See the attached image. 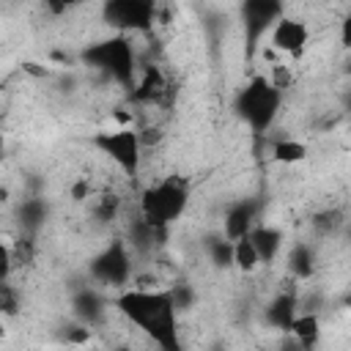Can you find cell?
Returning <instances> with one entry per match:
<instances>
[{
    "mask_svg": "<svg viewBox=\"0 0 351 351\" xmlns=\"http://www.w3.org/2000/svg\"><path fill=\"white\" fill-rule=\"evenodd\" d=\"M296 307H299V302H296L293 293H280V296L266 307V324L274 326V329H285V332H288L291 324H293V318L299 315Z\"/></svg>",
    "mask_w": 351,
    "mask_h": 351,
    "instance_id": "12",
    "label": "cell"
},
{
    "mask_svg": "<svg viewBox=\"0 0 351 351\" xmlns=\"http://www.w3.org/2000/svg\"><path fill=\"white\" fill-rule=\"evenodd\" d=\"M3 307H5V313H14L16 310V302H14V293H11V285L8 282L3 285Z\"/></svg>",
    "mask_w": 351,
    "mask_h": 351,
    "instance_id": "23",
    "label": "cell"
},
{
    "mask_svg": "<svg viewBox=\"0 0 351 351\" xmlns=\"http://www.w3.org/2000/svg\"><path fill=\"white\" fill-rule=\"evenodd\" d=\"M162 90H165V80H162V74H159L154 66H148L145 74H143V80L134 85L132 96H134L137 101H154Z\"/></svg>",
    "mask_w": 351,
    "mask_h": 351,
    "instance_id": "16",
    "label": "cell"
},
{
    "mask_svg": "<svg viewBox=\"0 0 351 351\" xmlns=\"http://www.w3.org/2000/svg\"><path fill=\"white\" fill-rule=\"evenodd\" d=\"M85 351H99V348H85Z\"/></svg>",
    "mask_w": 351,
    "mask_h": 351,
    "instance_id": "27",
    "label": "cell"
},
{
    "mask_svg": "<svg viewBox=\"0 0 351 351\" xmlns=\"http://www.w3.org/2000/svg\"><path fill=\"white\" fill-rule=\"evenodd\" d=\"M82 60L99 71H104L110 80H115L118 85L134 90L137 80H134V49L129 44L126 36H110L93 47H88L82 52Z\"/></svg>",
    "mask_w": 351,
    "mask_h": 351,
    "instance_id": "4",
    "label": "cell"
},
{
    "mask_svg": "<svg viewBox=\"0 0 351 351\" xmlns=\"http://www.w3.org/2000/svg\"><path fill=\"white\" fill-rule=\"evenodd\" d=\"M90 274L93 280H99L101 285H112V288H123L132 277V258L126 252L123 241H112L110 247H104L93 261H90Z\"/></svg>",
    "mask_w": 351,
    "mask_h": 351,
    "instance_id": "8",
    "label": "cell"
},
{
    "mask_svg": "<svg viewBox=\"0 0 351 351\" xmlns=\"http://www.w3.org/2000/svg\"><path fill=\"white\" fill-rule=\"evenodd\" d=\"M85 192H88V181H80V184L71 189V197H74V200H82V197H85Z\"/></svg>",
    "mask_w": 351,
    "mask_h": 351,
    "instance_id": "25",
    "label": "cell"
},
{
    "mask_svg": "<svg viewBox=\"0 0 351 351\" xmlns=\"http://www.w3.org/2000/svg\"><path fill=\"white\" fill-rule=\"evenodd\" d=\"M348 74H351V60H348Z\"/></svg>",
    "mask_w": 351,
    "mask_h": 351,
    "instance_id": "28",
    "label": "cell"
},
{
    "mask_svg": "<svg viewBox=\"0 0 351 351\" xmlns=\"http://www.w3.org/2000/svg\"><path fill=\"white\" fill-rule=\"evenodd\" d=\"M343 304H346V307H351V293H348V296L343 299Z\"/></svg>",
    "mask_w": 351,
    "mask_h": 351,
    "instance_id": "26",
    "label": "cell"
},
{
    "mask_svg": "<svg viewBox=\"0 0 351 351\" xmlns=\"http://www.w3.org/2000/svg\"><path fill=\"white\" fill-rule=\"evenodd\" d=\"M206 250L211 255V261L217 266H230L233 263V241H228L225 236H214L206 241Z\"/></svg>",
    "mask_w": 351,
    "mask_h": 351,
    "instance_id": "18",
    "label": "cell"
},
{
    "mask_svg": "<svg viewBox=\"0 0 351 351\" xmlns=\"http://www.w3.org/2000/svg\"><path fill=\"white\" fill-rule=\"evenodd\" d=\"M288 332H291V337L299 340L307 351H313L315 343H318V337H321V321H318L315 313H299V315L293 318V324H291Z\"/></svg>",
    "mask_w": 351,
    "mask_h": 351,
    "instance_id": "13",
    "label": "cell"
},
{
    "mask_svg": "<svg viewBox=\"0 0 351 351\" xmlns=\"http://www.w3.org/2000/svg\"><path fill=\"white\" fill-rule=\"evenodd\" d=\"M280 351H307V348H304V346H302L299 340H293V337H288V340H285V343L280 346Z\"/></svg>",
    "mask_w": 351,
    "mask_h": 351,
    "instance_id": "24",
    "label": "cell"
},
{
    "mask_svg": "<svg viewBox=\"0 0 351 351\" xmlns=\"http://www.w3.org/2000/svg\"><path fill=\"white\" fill-rule=\"evenodd\" d=\"M315 269V252L310 244H293L288 250V271L296 277V280H307Z\"/></svg>",
    "mask_w": 351,
    "mask_h": 351,
    "instance_id": "14",
    "label": "cell"
},
{
    "mask_svg": "<svg viewBox=\"0 0 351 351\" xmlns=\"http://www.w3.org/2000/svg\"><path fill=\"white\" fill-rule=\"evenodd\" d=\"M269 41H271V49L274 52H282V55H291V58H299L304 49H307V41H310V30L302 19L296 16H282L274 30L269 33Z\"/></svg>",
    "mask_w": 351,
    "mask_h": 351,
    "instance_id": "9",
    "label": "cell"
},
{
    "mask_svg": "<svg viewBox=\"0 0 351 351\" xmlns=\"http://www.w3.org/2000/svg\"><path fill=\"white\" fill-rule=\"evenodd\" d=\"M250 239H252V244L261 255V263H271L282 250V233L271 225H255Z\"/></svg>",
    "mask_w": 351,
    "mask_h": 351,
    "instance_id": "11",
    "label": "cell"
},
{
    "mask_svg": "<svg viewBox=\"0 0 351 351\" xmlns=\"http://www.w3.org/2000/svg\"><path fill=\"white\" fill-rule=\"evenodd\" d=\"M112 304L159 351H184L181 332H178V307H176L173 291L126 288L112 299Z\"/></svg>",
    "mask_w": 351,
    "mask_h": 351,
    "instance_id": "1",
    "label": "cell"
},
{
    "mask_svg": "<svg viewBox=\"0 0 351 351\" xmlns=\"http://www.w3.org/2000/svg\"><path fill=\"white\" fill-rule=\"evenodd\" d=\"M285 16L282 3L277 0H247L241 3V33H244V58L252 60L261 38L274 30V25Z\"/></svg>",
    "mask_w": 351,
    "mask_h": 351,
    "instance_id": "6",
    "label": "cell"
},
{
    "mask_svg": "<svg viewBox=\"0 0 351 351\" xmlns=\"http://www.w3.org/2000/svg\"><path fill=\"white\" fill-rule=\"evenodd\" d=\"M101 307H104V304H101V302L96 299V293H90V291L77 296V313H80L82 318H88V321H93V318L101 313Z\"/></svg>",
    "mask_w": 351,
    "mask_h": 351,
    "instance_id": "19",
    "label": "cell"
},
{
    "mask_svg": "<svg viewBox=\"0 0 351 351\" xmlns=\"http://www.w3.org/2000/svg\"><path fill=\"white\" fill-rule=\"evenodd\" d=\"M307 145L302 140H293V137H285V140H277L274 148H271V156L274 162L280 165H296V162H304L307 159Z\"/></svg>",
    "mask_w": 351,
    "mask_h": 351,
    "instance_id": "15",
    "label": "cell"
},
{
    "mask_svg": "<svg viewBox=\"0 0 351 351\" xmlns=\"http://www.w3.org/2000/svg\"><path fill=\"white\" fill-rule=\"evenodd\" d=\"M340 222H343V219H340V211H335V208H332V211H324V214L315 217V228L324 230V233H326V230H335Z\"/></svg>",
    "mask_w": 351,
    "mask_h": 351,
    "instance_id": "20",
    "label": "cell"
},
{
    "mask_svg": "<svg viewBox=\"0 0 351 351\" xmlns=\"http://www.w3.org/2000/svg\"><path fill=\"white\" fill-rule=\"evenodd\" d=\"M282 107V90H277L269 77H252L236 96V112L250 126L252 134H266Z\"/></svg>",
    "mask_w": 351,
    "mask_h": 351,
    "instance_id": "3",
    "label": "cell"
},
{
    "mask_svg": "<svg viewBox=\"0 0 351 351\" xmlns=\"http://www.w3.org/2000/svg\"><path fill=\"white\" fill-rule=\"evenodd\" d=\"M269 82H271L277 90H285V88L291 85V71H288V66H274V74L269 77Z\"/></svg>",
    "mask_w": 351,
    "mask_h": 351,
    "instance_id": "21",
    "label": "cell"
},
{
    "mask_svg": "<svg viewBox=\"0 0 351 351\" xmlns=\"http://www.w3.org/2000/svg\"><path fill=\"white\" fill-rule=\"evenodd\" d=\"M255 228V208L250 203H236L228 214H225V222H222V236L228 241H239L244 236H250Z\"/></svg>",
    "mask_w": 351,
    "mask_h": 351,
    "instance_id": "10",
    "label": "cell"
},
{
    "mask_svg": "<svg viewBox=\"0 0 351 351\" xmlns=\"http://www.w3.org/2000/svg\"><path fill=\"white\" fill-rule=\"evenodd\" d=\"M258 351H269V348H258Z\"/></svg>",
    "mask_w": 351,
    "mask_h": 351,
    "instance_id": "29",
    "label": "cell"
},
{
    "mask_svg": "<svg viewBox=\"0 0 351 351\" xmlns=\"http://www.w3.org/2000/svg\"><path fill=\"white\" fill-rule=\"evenodd\" d=\"M101 19L126 36L129 30H148L156 19V8L148 0H112L101 8Z\"/></svg>",
    "mask_w": 351,
    "mask_h": 351,
    "instance_id": "7",
    "label": "cell"
},
{
    "mask_svg": "<svg viewBox=\"0 0 351 351\" xmlns=\"http://www.w3.org/2000/svg\"><path fill=\"white\" fill-rule=\"evenodd\" d=\"M258 263H261V255L250 236L233 241V266H239L241 271H252V269H258Z\"/></svg>",
    "mask_w": 351,
    "mask_h": 351,
    "instance_id": "17",
    "label": "cell"
},
{
    "mask_svg": "<svg viewBox=\"0 0 351 351\" xmlns=\"http://www.w3.org/2000/svg\"><path fill=\"white\" fill-rule=\"evenodd\" d=\"M93 145L118 170H123L129 178H134L140 173L143 140H140V132H134L132 126H121V129H112V132H96L93 134Z\"/></svg>",
    "mask_w": 351,
    "mask_h": 351,
    "instance_id": "5",
    "label": "cell"
},
{
    "mask_svg": "<svg viewBox=\"0 0 351 351\" xmlns=\"http://www.w3.org/2000/svg\"><path fill=\"white\" fill-rule=\"evenodd\" d=\"M340 44L346 49H351V14L343 16V22H340Z\"/></svg>",
    "mask_w": 351,
    "mask_h": 351,
    "instance_id": "22",
    "label": "cell"
},
{
    "mask_svg": "<svg viewBox=\"0 0 351 351\" xmlns=\"http://www.w3.org/2000/svg\"><path fill=\"white\" fill-rule=\"evenodd\" d=\"M189 203V189L181 178L167 176L151 186L143 189L140 195V217L154 228V230H165L167 225H173Z\"/></svg>",
    "mask_w": 351,
    "mask_h": 351,
    "instance_id": "2",
    "label": "cell"
}]
</instances>
